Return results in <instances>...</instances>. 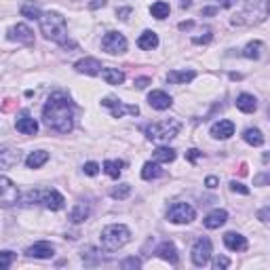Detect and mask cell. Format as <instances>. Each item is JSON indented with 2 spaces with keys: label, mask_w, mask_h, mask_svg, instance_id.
Listing matches in <instances>:
<instances>
[{
  "label": "cell",
  "mask_w": 270,
  "mask_h": 270,
  "mask_svg": "<svg viewBox=\"0 0 270 270\" xmlns=\"http://www.w3.org/2000/svg\"><path fill=\"white\" fill-rule=\"evenodd\" d=\"M42 122L57 133H70L74 127V103L70 95L57 91L49 97L42 108Z\"/></svg>",
  "instance_id": "cell-1"
},
{
  "label": "cell",
  "mask_w": 270,
  "mask_h": 270,
  "mask_svg": "<svg viewBox=\"0 0 270 270\" xmlns=\"http://www.w3.org/2000/svg\"><path fill=\"white\" fill-rule=\"evenodd\" d=\"M38 21H40V30H42V34H45V38L57 42V45H61V47H74V42L68 40L66 19L59 13H53V11L42 13L38 17Z\"/></svg>",
  "instance_id": "cell-2"
},
{
  "label": "cell",
  "mask_w": 270,
  "mask_h": 270,
  "mask_svg": "<svg viewBox=\"0 0 270 270\" xmlns=\"http://www.w3.org/2000/svg\"><path fill=\"white\" fill-rule=\"evenodd\" d=\"M100 241L106 251H116L131 241V230H129L125 224H110L101 230Z\"/></svg>",
  "instance_id": "cell-3"
},
{
  "label": "cell",
  "mask_w": 270,
  "mask_h": 270,
  "mask_svg": "<svg viewBox=\"0 0 270 270\" xmlns=\"http://www.w3.org/2000/svg\"><path fill=\"white\" fill-rule=\"evenodd\" d=\"M180 120H161V122H152L144 129L146 137L152 139V142H169L173 139L177 133H180Z\"/></svg>",
  "instance_id": "cell-4"
},
{
  "label": "cell",
  "mask_w": 270,
  "mask_h": 270,
  "mask_svg": "<svg viewBox=\"0 0 270 270\" xmlns=\"http://www.w3.org/2000/svg\"><path fill=\"white\" fill-rule=\"evenodd\" d=\"M167 218H169V222H173V224H190L196 218V211L188 202H173L167 211Z\"/></svg>",
  "instance_id": "cell-5"
},
{
  "label": "cell",
  "mask_w": 270,
  "mask_h": 270,
  "mask_svg": "<svg viewBox=\"0 0 270 270\" xmlns=\"http://www.w3.org/2000/svg\"><path fill=\"white\" fill-rule=\"evenodd\" d=\"M17 201H19V190H17V186L9 177L0 175V207L9 209V207L17 205Z\"/></svg>",
  "instance_id": "cell-6"
},
{
  "label": "cell",
  "mask_w": 270,
  "mask_h": 270,
  "mask_svg": "<svg viewBox=\"0 0 270 270\" xmlns=\"http://www.w3.org/2000/svg\"><path fill=\"white\" fill-rule=\"evenodd\" d=\"M209 257H211V241L205 236L196 238V243L192 245V264L202 268L209 264Z\"/></svg>",
  "instance_id": "cell-7"
},
{
  "label": "cell",
  "mask_w": 270,
  "mask_h": 270,
  "mask_svg": "<svg viewBox=\"0 0 270 270\" xmlns=\"http://www.w3.org/2000/svg\"><path fill=\"white\" fill-rule=\"evenodd\" d=\"M101 49L110 55H118L127 51V38L120 32H108L101 38Z\"/></svg>",
  "instance_id": "cell-8"
},
{
  "label": "cell",
  "mask_w": 270,
  "mask_h": 270,
  "mask_svg": "<svg viewBox=\"0 0 270 270\" xmlns=\"http://www.w3.org/2000/svg\"><path fill=\"white\" fill-rule=\"evenodd\" d=\"M101 106H106V108L112 110L114 118H122L125 114H131V116L139 114L137 106H127V103H122L120 100H114V97H106V100H101Z\"/></svg>",
  "instance_id": "cell-9"
},
{
  "label": "cell",
  "mask_w": 270,
  "mask_h": 270,
  "mask_svg": "<svg viewBox=\"0 0 270 270\" xmlns=\"http://www.w3.org/2000/svg\"><path fill=\"white\" fill-rule=\"evenodd\" d=\"M9 40H17V42H23V45H34V32L26 23H17V26L9 30Z\"/></svg>",
  "instance_id": "cell-10"
},
{
  "label": "cell",
  "mask_w": 270,
  "mask_h": 270,
  "mask_svg": "<svg viewBox=\"0 0 270 270\" xmlns=\"http://www.w3.org/2000/svg\"><path fill=\"white\" fill-rule=\"evenodd\" d=\"M26 255L36 257V260H49V257L55 255V247L51 243H47V241H38V243H34L32 247H28Z\"/></svg>",
  "instance_id": "cell-11"
},
{
  "label": "cell",
  "mask_w": 270,
  "mask_h": 270,
  "mask_svg": "<svg viewBox=\"0 0 270 270\" xmlns=\"http://www.w3.org/2000/svg\"><path fill=\"white\" fill-rule=\"evenodd\" d=\"M40 202L47 207V209H51V211H59L61 207H64L66 199L57 192V190H42V199H40Z\"/></svg>",
  "instance_id": "cell-12"
},
{
  "label": "cell",
  "mask_w": 270,
  "mask_h": 270,
  "mask_svg": "<svg viewBox=\"0 0 270 270\" xmlns=\"http://www.w3.org/2000/svg\"><path fill=\"white\" fill-rule=\"evenodd\" d=\"M148 103L154 110H167V108H171L173 100H171V95L165 93V91H152L148 95Z\"/></svg>",
  "instance_id": "cell-13"
},
{
  "label": "cell",
  "mask_w": 270,
  "mask_h": 270,
  "mask_svg": "<svg viewBox=\"0 0 270 270\" xmlns=\"http://www.w3.org/2000/svg\"><path fill=\"white\" fill-rule=\"evenodd\" d=\"M74 68H76V72H81V74H91V76H95L101 72V64L93 57H84L81 61H76Z\"/></svg>",
  "instance_id": "cell-14"
},
{
  "label": "cell",
  "mask_w": 270,
  "mask_h": 270,
  "mask_svg": "<svg viewBox=\"0 0 270 270\" xmlns=\"http://www.w3.org/2000/svg\"><path fill=\"white\" fill-rule=\"evenodd\" d=\"M15 127H17L19 133H26V135H34L36 131H38V122H36L28 112H23L19 118L15 120Z\"/></svg>",
  "instance_id": "cell-15"
},
{
  "label": "cell",
  "mask_w": 270,
  "mask_h": 270,
  "mask_svg": "<svg viewBox=\"0 0 270 270\" xmlns=\"http://www.w3.org/2000/svg\"><path fill=\"white\" fill-rule=\"evenodd\" d=\"M224 245L230 251H245L247 249V238L238 232H226L224 235Z\"/></svg>",
  "instance_id": "cell-16"
},
{
  "label": "cell",
  "mask_w": 270,
  "mask_h": 270,
  "mask_svg": "<svg viewBox=\"0 0 270 270\" xmlns=\"http://www.w3.org/2000/svg\"><path fill=\"white\" fill-rule=\"evenodd\" d=\"M211 135L216 139H228L230 135H235V122L232 120H219L211 127Z\"/></svg>",
  "instance_id": "cell-17"
},
{
  "label": "cell",
  "mask_w": 270,
  "mask_h": 270,
  "mask_svg": "<svg viewBox=\"0 0 270 270\" xmlns=\"http://www.w3.org/2000/svg\"><path fill=\"white\" fill-rule=\"evenodd\" d=\"M156 255L161 257V260L169 262V264H177V249L175 245L171 241H163L161 245L156 247Z\"/></svg>",
  "instance_id": "cell-18"
},
{
  "label": "cell",
  "mask_w": 270,
  "mask_h": 270,
  "mask_svg": "<svg viewBox=\"0 0 270 270\" xmlns=\"http://www.w3.org/2000/svg\"><path fill=\"white\" fill-rule=\"evenodd\" d=\"M226 219H228V213H226L224 209H216V211H211L209 216L205 218V228H209V230H216L219 228V226H224L226 224Z\"/></svg>",
  "instance_id": "cell-19"
},
{
  "label": "cell",
  "mask_w": 270,
  "mask_h": 270,
  "mask_svg": "<svg viewBox=\"0 0 270 270\" xmlns=\"http://www.w3.org/2000/svg\"><path fill=\"white\" fill-rule=\"evenodd\" d=\"M236 108L241 110V112H245V114H253L257 110V100L253 95H249V93H241L236 97Z\"/></svg>",
  "instance_id": "cell-20"
},
{
  "label": "cell",
  "mask_w": 270,
  "mask_h": 270,
  "mask_svg": "<svg viewBox=\"0 0 270 270\" xmlns=\"http://www.w3.org/2000/svg\"><path fill=\"white\" fill-rule=\"evenodd\" d=\"M194 76H196V72H192V70H171L167 74V81L173 84H186L190 81H194Z\"/></svg>",
  "instance_id": "cell-21"
},
{
  "label": "cell",
  "mask_w": 270,
  "mask_h": 270,
  "mask_svg": "<svg viewBox=\"0 0 270 270\" xmlns=\"http://www.w3.org/2000/svg\"><path fill=\"white\" fill-rule=\"evenodd\" d=\"M91 216V207H89V202H84V201H81V202H76L74 205V209L70 211V219L74 224H81V222H84Z\"/></svg>",
  "instance_id": "cell-22"
},
{
  "label": "cell",
  "mask_w": 270,
  "mask_h": 270,
  "mask_svg": "<svg viewBox=\"0 0 270 270\" xmlns=\"http://www.w3.org/2000/svg\"><path fill=\"white\" fill-rule=\"evenodd\" d=\"M137 47L144 49V51H152V49L158 47V36L156 32H152V30H146V32L137 38Z\"/></svg>",
  "instance_id": "cell-23"
},
{
  "label": "cell",
  "mask_w": 270,
  "mask_h": 270,
  "mask_svg": "<svg viewBox=\"0 0 270 270\" xmlns=\"http://www.w3.org/2000/svg\"><path fill=\"white\" fill-rule=\"evenodd\" d=\"M47 161H49V152H45V150H36V152H30V154H28L26 165H28L30 169H40Z\"/></svg>",
  "instance_id": "cell-24"
},
{
  "label": "cell",
  "mask_w": 270,
  "mask_h": 270,
  "mask_svg": "<svg viewBox=\"0 0 270 270\" xmlns=\"http://www.w3.org/2000/svg\"><path fill=\"white\" fill-rule=\"evenodd\" d=\"M100 74L108 84H122L125 83V74H122L120 70H116V68H103Z\"/></svg>",
  "instance_id": "cell-25"
},
{
  "label": "cell",
  "mask_w": 270,
  "mask_h": 270,
  "mask_svg": "<svg viewBox=\"0 0 270 270\" xmlns=\"http://www.w3.org/2000/svg\"><path fill=\"white\" fill-rule=\"evenodd\" d=\"M19 163V154L13 150H0V169H9Z\"/></svg>",
  "instance_id": "cell-26"
},
{
  "label": "cell",
  "mask_w": 270,
  "mask_h": 270,
  "mask_svg": "<svg viewBox=\"0 0 270 270\" xmlns=\"http://www.w3.org/2000/svg\"><path fill=\"white\" fill-rule=\"evenodd\" d=\"M163 175V169H161V165H158L156 161L154 163H146L144 165V169H142V177L144 180H156V177H161Z\"/></svg>",
  "instance_id": "cell-27"
},
{
  "label": "cell",
  "mask_w": 270,
  "mask_h": 270,
  "mask_svg": "<svg viewBox=\"0 0 270 270\" xmlns=\"http://www.w3.org/2000/svg\"><path fill=\"white\" fill-rule=\"evenodd\" d=\"M152 158H154L156 163H171V161H175V150L161 146V148H156L152 152Z\"/></svg>",
  "instance_id": "cell-28"
},
{
  "label": "cell",
  "mask_w": 270,
  "mask_h": 270,
  "mask_svg": "<svg viewBox=\"0 0 270 270\" xmlns=\"http://www.w3.org/2000/svg\"><path fill=\"white\" fill-rule=\"evenodd\" d=\"M243 139L247 144H251V146H262L264 144V135H262L260 129H245Z\"/></svg>",
  "instance_id": "cell-29"
},
{
  "label": "cell",
  "mask_w": 270,
  "mask_h": 270,
  "mask_svg": "<svg viewBox=\"0 0 270 270\" xmlns=\"http://www.w3.org/2000/svg\"><path fill=\"white\" fill-rule=\"evenodd\" d=\"M122 167H125V163H122V161H106V163H103V171H106L110 177H114V180H118V177H120Z\"/></svg>",
  "instance_id": "cell-30"
},
{
  "label": "cell",
  "mask_w": 270,
  "mask_h": 270,
  "mask_svg": "<svg viewBox=\"0 0 270 270\" xmlns=\"http://www.w3.org/2000/svg\"><path fill=\"white\" fill-rule=\"evenodd\" d=\"M169 4L167 2H163V0H158V2H154L150 7V13L152 17H156V19H165V17H169Z\"/></svg>",
  "instance_id": "cell-31"
},
{
  "label": "cell",
  "mask_w": 270,
  "mask_h": 270,
  "mask_svg": "<svg viewBox=\"0 0 270 270\" xmlns=\"http://www.w3.org/2000/svg\"><path fill=\"white\" fill-rule=\"evenodd\" d=\"M260 51H262V42L255 40V42H249V45L243 49V55L247 59H257L260 57Z\"/></svg>",
  "instance_id": "cell-32"
},
{
  "label": "cell",
  "mask_w": 270,
  "mask_h": 270,
  "mask_svg": "<svg viewBox=\"0 0 270 270\" xmlns=\"http://www.w3.org/2000/svg\"><path fill=\"white\" fill-rule=\"evenodd\" d=\"M21 15H23V17H28V19H38V17H40L42 13H40L38 4L28 2V4H23V7H21Z\"/></svg>",
  "instance_id": "cell-33"
},
{
  "label": "cell",
  "mask_w": 270,
  "mask_h": 270,
  "mask_svg": "<svg viewBox=\"0 0 270 270\" xmlns=\"http://www.w3.org/2000/svg\"><path fill=\"white\" fill-rule=\"evenodd\" d=\"M129 194H131V186H129V184H120V186L112 188V192H110V196L116 201H125Z\"/></svg>",
  "instance_id": "cell-34"
},
{
  "label": "cell",
  "mask_w": 270,
  "mask_h": 270,
  "mask_svg": "<svg viewBox=\"0 0 270 270\" xmlns=\"http://www.w3.org/2000/svg\"><path fill=\"white\" fill-rule=\"evenodd\" d=\"M13 260H15V253L13 251H0V268H9L11 264H13Z\"/></svg>",
  "instance_id": "cell-35"
},
{
  "label": "cell",
  "mask_w": 270,
  "mask_h": 270,
  "mask_svg": "<svg viewBox=\"0 0 270 270\" xmlns=\"http://www.w3.org/2000/svg\"><path fill=\"white\" fill-rule=\"evenodd\" d=\"M139 266H142V262H139L137 257H127V260L120 262V268L122 270H137Z\"/></svg>",
  "instance_id": "cell-36"
},
{
  "label": "cell",
  "mask_w": 270,
  "mask_h": 270,
  "mask_svg": "<svg viewBox=\"0 0 270 270\" xmlns=\"http://www.w3.org/2000/svg\"><path fill=\"white\" fill-rule=\"evenodd\" d=\"M213 266H216L218 270H224V268L230 266V260H228V257H224V255H218L216 260H213Z\"/></svg>",
  "instance_id": "cell-37"
},
{
  "label": "cell",
  "mask_w": 270,
  "mask_h": 270,
  "mask_svg": "<svg viewBox=\"0 0 270 270\" xmlns=\"http://www.w3.org/2000/svg\"><path fill=\"white\" fill-rule=\"evenodd\" d=\"M230 190L232 192H238V194H249V188L243 186V184H238V182H230Z\"/></svg>",
  "instance_id": "cell-38"
},
{
  "label": "cell",
  "mask_w": 270,
  "mask_h": 270,
  "mask_svg": "<svg viewBox=\"0 0 270 270\" xmlns=\"http://www.w3.org/2000/svg\"><path fill=\"white\" fill-rule=\"evenodd\" d=\"M84 173H87V175H97V173H100V165H97V163H87V165H84Z\"/></svg>",
  "instance_id": "cell-39"
},
{
  "label": "cell",
  "mask_w": 270,
  "mask_h": 270,
  "mask_svg": "<svg viewBox=\"0 0 270 270\" xmlns=\"http://www.w3.org/2000/svg\"><path fill=\"white\" fill-rule=\"evenodd\" d=\"M201 156H202V152H201V150H196V148H192V150H188V152H186V158H188L190 163H196Z\"/></svg>",
  "instance_id": "cell-40"
},
{
  "label": "cell",
  "mask_w": 270,
  "mask_h": 270,
  "mask_svg": "<svg viewBox=\"0 0 270 270\" xmlns=\"http://www.w3.org/2000/svg\"><path fill=\"white\" fill-rule=\"evenodd\" d=\"M150 84V78H137V81H135V87L137 89H146Z\"/></svg>",
  "instance_id": "cell-41"
},
{
  "label": "cell",
  "mask_w": 270,
  "mask_h": 270,
  "mask_svg": "<svg viewBox=\"0 0 270 270\" xmlns=\"http://www.w3.org/2000/svg\"><path fill=\"white\" fill-rule=\"evenodd\" d=\"M253 182L257 184V186H264V184H268V173H262V175H257Z\"/></svg>",
  "instance_id": "cell-42"
},
{
  "label": "cell",
  "mask_w": 270,
  "mask_h": 270,
  "mask_svg": "<svg viewBox=\"0 0 270 270\" xmlns=\"http://www.w3.org/2000/svg\"><path fill=\"white\" fill-rule=\"evenodd\" d=\"M211 40V32L207 30V36H201V38H194V45H202V42H209Z\"/></svg>",
  "instance_id": "cell-43"
},
{
  "label": "cell",
  "mask_w": 270,
  "mask_h": 270,
  "mask_svg": "<svg viewBox=\"0 0 270 270\" xmlns=\"http://www.w3.org/2000/svg\"><path fill=\"white\" fill-rule=\"evenodd\" d=\"M205 184H207V188H216V186H218V177H216V175H209V177L205 180Z\"/></svg>",
  "instance_id": "cell-44"
},
{
  "label": "cell",
  "mask_w": 270,
  "mask_h": 270,
  "mask_svg": "<svg viewBox=\"0 0 270 270\" xmlns=\"http://www.w3.org/2000/svg\"><path fill=\"white\" fill-rule=\"evenodd\" d=\"M268 213H270V209H268V207H264V209H262L260 213H257V218H260L262 222L266 224V222H268Z\"/></svg>",
  "instance_id": "cell-45"
},
{
  "label": "cell",
  "mask_w": 270,
  "mask_h": 270,
  "mask_svg": "<svg viewBox=\"0 0 270 270\" xmlns=\"http://www.w3.org/2000/svg\"><path fill=\"white\" fill-rule=\"evenodd\" d=\"M108 0H93V2H89V9H100V7H103V4H106Z\"/></svg>",
  "instance_id": "cell-46"
},
{
  "label": "cell",
  "mask_w": 270,
  "mask_h": 270,
  "mask_svg": "<svg viewBox=\"0 0 270 270\" xmlns=\"http://www.w3.org/2000/svg\"><path fill=\"white\" fill-rule=\"evenodd\" d=\"M129 15H131V9H129V7H125V9H118V17H120V19H127Z\"/></svg>",
  "instance_id": "cell-47"
},
{
  "label": "cell",
  "mask_w": 270,
  "mask_h": 270,
  "mask_svg": "<svg viewBox=\"0 0 270 270\" xmlns=\"http://www.w3.org/2000/svg\"><path fill=\"white\" fill-rule=\"evenodd\" d=\"M218 11H219V9H216V7H207V9H202L201 13H202V15H216Z\"/></svg>",
  "instance_id": "cell-48"
},
{
  "label": "cell",
  "mask_w": 270,
  "mask_h": 270,
  "mask_svg": "<svg viewBox=\"0 0 270 270\" xmlns=\"http://www.w3.org/2000/svg\"><path fill=\"white\" fill-rule=\"evenodd\" d=\"M192 28V21H182L180 23V30H190Z\"/></svg>",
  "instance_id": "cell-49"
},
{
  "label": "cell",
  "mask_w": 270,
  "mask_h": 270,
  "mask_svg": "<svg viewBox=\"0 0 270 270\" xmlns=\"http://www.w3.org/2000/svg\"><path fill=\"white\" fill-rule=\"evenodd\" d=\"M219 2H222V7H232V4H235V0H219Z\"/></svg>",
  "instance_id": "cell-50"
},
{
  "label": "cell",
  "mask_w": 270,
  "mask_h": 270,
  "mask_svg": "<svg viewBox=\"0 0 270 270\" xmlns=\"http://www.w3.org/2000/svg\"><path fill=\"white\" fill-rule=\"evenodd\" d=\"M182 7H184V9L190 7V0H182Z\"/></svg>",
  "instance_id": "cell-51"
}]
</instances>
